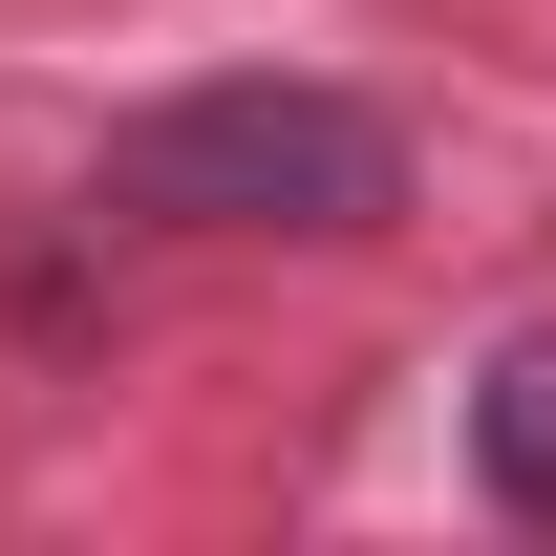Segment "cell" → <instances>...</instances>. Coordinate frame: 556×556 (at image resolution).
Segmentation results:
<instances>
[{"mask_svg":"<svg viewBox=\"0 0 556 556\" xmlns=\"http://www.w3.org/2000/svg\"><path fill=\"white\" fill-rule=\"evenodd\" d=\"M108 214H150V236H386L407 214V129L364 108V86H172V108H129L108 129Z\"/></svg>","mask_w":556,"mask_h":556,"instance_id":"cell-1","label":"cell"},{"mask_svg":"<svg viewBox=\"0 0 556 556\" xmlns=\"http://www.w3.org/2000/svg\"><path fill=\"white\" fill-rule=\"evenodd\" d=\"M471 471H492V514L556 535V343H514V364L471 386Z\"/></svg>","mask_w":556,"mask_h":556,"instance_id":"cell-2","label":"cell"}]
</instances>
